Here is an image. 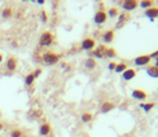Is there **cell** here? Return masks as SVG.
I'll return each mask as SVG.
<instances>
[{"label": "cell", "instance_id": "cell-26", "mask_svg": "<svg viewBox=\"0 0 158 137\" xmlns=\"http://www.w3.org/2000/svg\"><path fill=\"white\" fill-rule=\"evenodd\" d=\"M156 106V102H148V103H140V107H143L144 109V111L145 113H148V111H150L153 107Z\"/></svg>", "mask_w": 158, "mask_h": 137}, {"label": "cell", "instance_id": "cell-14", "mask_svg": "<svg viewBox=\"0 0 158 137\" xmlns=\"http://www.w3.org/2000/svg\"><path fill=\"white\" fill-rule=\"evenodd\" d=\"M144 14H145V17H148L150 21H153L154 18H158V6H152V8L147 9L144 12Z\"/></svg>", "mask_w": 158, "mask_h": 137}, {"label": "cell", "instance_id": "cell-32", "mask_svg": "<svg viewBox=\"0 0 158 137\" xmlns=\"http://www.w3.org/2000/svg\"><path fill=\"white\" fill-rule=\"evenodd\" d=\"M3 61H4V56H3L2 53H0V63H2Z\"/></svg>", "mask_w": 158, "mask_h": 137}, {"label": "cell", "instance_id": "cell-17", "mask_svg": "<svg viewBox=\"0 0 158 137\" xmlns=\"http://www.w3.org/2000/svg\"><path fill=\"white\" fill-rule=\"evenodd\" d=\"M13 8L12 6H4V8L2 9V17L4 18V19H9V18H12L13 17Z\"/></svg>", "mask_w": 158, "mask_h": 137}, {"label": "cell", "instance_id": "cell-31", "mask_svg": "<svg viewBox=\"0 0 158 137\" xmlns=\"http://www.w3.org/2000/svg\"><path fill=\"white\" fill-rule=\"evenodd\" d=\"M3 128H4V123H3L2 120H0V132L3 131Z\"/></svg>", "mask_w": 158, "mask_h": 137}, {"label": "cell", "instance_id": "cell-16", "mask_svg": "<svg viewBox=\"0 0 158 137\" xmlns=\"http://www.w3.org/2000/svg\"><path fill=\"white\" fill-rule=\"evenodd\" d=\"M135 76H136V70L135 69H127L122 74V78H123L124 80H132Z\"/></svg>", "mask_w": 158, "mask_h": 137}, {"label": "cell", "instance_id": "cell-3", "mask_svg": "<svg viewBox=\"0 0 158 137\" xmlns=\"http://www.w3.org/2000/svg\"><path fill=\"white\" fill-rule=\"evenodd\" d=\"M17 66H18V60L16 56H8L5 60V70L6 71H10V73H15V71L17 70Z\"/></svg>", "mask_w": 158, "mask_h": 137}, {"label": "cell", "instance_id": "cell-29", "mask_svg": "<svg viewBox=\"0 0 158 137\" xmlns=\"http://www.w3.org/2000/svg\"><path fill=\"white\" fill-rule=\"evenodd\" d=\"M115 67H117V62H110V63L108 65V69H109L110 71H114Z\"/></svg>", "mask_w": 158, "mask_h": 137}, {"label": "cell", "instance_id": "cell-6", "mask_svg": "<svg viewBox=\"0 0 158 137\" xmlns=\"http://www.w3.org/2000/svg\"><path fill=\"white\" fill-rule=\"evenodd\" d=\"M96 47V40L94 38H91V36H87V38H84L83 40L81 42V49L83 50H94Z\"/></svg>", "mask_w": 158, "mask_h": 137}, {"label": "cell", "instance_id": "cell-11", "mask_svg": "<svg viewBox=\"0 0 158 137\" xmlns=\"http://www.w3.org/2000/svg\"><path fill=\"white\" fill-rule=\"evenodd\" d=\"M115 103L114 102H111V101H105L101 103V106H100V111L102 114H106L109 111H111V110H114L115 109Z\"/></svg>", "mask_w": 158, "mask_h": 137}, {"label": "cell", "instance_id": "cell-27", "mask_svg": "<svg viewBox=\"0 0 158 137\" xmlns=\"http://www.w3.org/2000/svg\"><path fill=\"white\" fill-rule=\"evenodd\" d=\"M39 17H40V21L43 23H47L48 22V14H47V12H45L44 9L40 10V13H39Z\"/></svg>", "mask_w": 158, "mask_h": 137}, {"label": "cell", "instance_id": "cell-21", "mask_svg": "<svg viewBox=\"0 0 158 137\" xmlns=\"http://www.w3.org/2000/svg\"><path fill=\"white\" fill-rule=\"evenodd\" d=\"M9 136L10 137H25V132L21 128H13L9 132Z\"/></svg>", "mask_w": 158, "mask_h": 137}, {"label": "cell", "instance_id": "cell-10", "mask_svg": "<svg viewBox=\"0 0 158 137\" xmlns=\"http://www.w3.org/2000/svg\"><path fill=\"white\" fill-rule=\"evenodd\" d=\"M131 96H132V99L139 100V101H144V100H147V97H148V95H147L145 91L139 89V88L132 89V92H131Z\"/></svg>", "mask_w": 158, "mask_h": 137}, {"label": "cell", "instance_id": "cell-15", "mask_svg": "<svg viewBox=\"0 0 158 137\" xmlns=\"http://www.w3.org/2000/svg\"><path fill=\"white\" fill-rule=\"evenodd\" d=\"M96 66H97V62H96L95 58L88 57V58H85L84 60V67L87 70H94Z\"/></svg>", "mask_w": 158, "mask_h": 137}, {"label": "cell", "instance_id": "cell-1", "mask_svg": "<svg viewBox=\"0 0 158 137\" xmlns=\"http://www.w3.org/2000/svg\"><path fill=\"white\" fill-rule=\"evenodd\" d=\"M61 58V54L56 53V52H52V50H48L45 52V53H43L42 56V60L45 65H48V66H53V65H56L58 61H60Z\"/></svg>", "mask_w": 158, "mask_h": 137}, {"label": "cell", "instance_id": "cell-36", "mask_svg": "<svg viewBox=\"0 0 158 137\" xmlns=\"http://www.w3.org/2000/svg\"><path fill=\"white\" fill-rule=\"evenodd\" d=\"M157 92H158V88H157Z\"/></svg>", "mask_w": 158, "mask_h": 137}, {"label": "cell", "instance_id": "cell-2", "mask_svg": "<svg viewBox=\"0 0 158 137\" xmlns=\"http://www.w3.org/2000/svg\"><path fill=\"white\" fill-rule=\"evenodd\" d=\"M55 43V35L51 31H44L39 38V45L40 47H51Z\"/></svg>", "mask_w": 158, "mask_h": 137}, {"label": "cell", "instance_id": "cell-30", "mask_svg": "<svg viewBox=\"0 0 158 137\" xmlns=\"http://www.w3.org/2000/svg\"><path fill=\"white\" fill-rule=\"evenodd\" d=\"M150 56V58H157L158 57V50H156V52H153L152 54H149Z\"/></svg>", "mask_w": 158, "mask_h": 137}, {"label": "cell", "instance_id": "cell-34", "mask_svg": "<svg viewBox=\"0 0 158 137\" xmlns=\"http://www.w3.org/2000/svg\"><path fill=\"white\" fill-rule=\"evenodd\" d=\"M38 4H40V5H43V4H44V2H43V0H39V2H38Z\"/></svg>", "mask_w": 158, "mask_h": 137}, {"label": "cell", "instance_id": "cell-28", "mask_svg": "<svg viewBox=\"0 0 158 137\" xmlns=\"http://www.w3.org/2000/svg\"><path fill=\"white\" fill-rule=\"evenodd\" d=\"M32 75H34L35 79H36V78H39V76L42 75V69L40 67H36L34 71H32Z\"/></svg>", "mask_w": 158, "mask_h": 137}, {"label": "cell", "instance_id": "cell-18", "mask_svg": "<svg viewBox=\"0 0 158 137\" xmlns=\"http://www.w3.org/2000/svg\"><path fill=\"white\" fill-rule=\"evenodd\" d=\"M145 73H147L150 78H154V79H158V67H156L154 65H153V66H148Z\"/></svg>", "mask_w": 158, "mask_h": 137}, {"label": "cell", "instance_id": "cell-13", "mask_svg": "<svg viewBox=\"0 0 158 137\" xmlns=\"http://www.w3.org/2000/svg\"><path fill=\"white\" fill-rule=\"evenodd\" d=\"M114 38H115L114 30L109 29V30H106V31H104V34H102V42L106 43V44H109V43H111V42L114 40Z\"/></svg>", "mask_w": 158, "mask_h": 137}, {"label": "cell", "instance_id": "cell-37", "mask_svg": "<svg viewBox=\"0 0 158 137\" xmlns=\"http://www.w3.org/2000/svg\"><path fill=\"white\" fill-rule=\"evenodd\" d=\"M0 137H2V135H0Z\"/></svg>", "mask_w": 158, "mask_h": 137}, {"label": "cell", "instance_id": "cell-23", "mask_svg": "<svg viewBox=\"0 0 158 137\" xmlns=\"http://www.w3.org/2000/svg\"><path fill=\"white\" fill-rule=\"evenodd\" d=\"M128 67H127V63H124V62H121V63H117V67H115V73L118 74H123L124 71H126Z\"/></svg>", "mask_w": 158, "mask_h": 137}, {"label": "cell", "instance_id": "cell-24", "mask_svg": "<svg viewBox=\"0 0 158 137\" xmlns=\"http://www.w3.org/2000/svg\"><path fill=\"white\" fill-rule=\"evenodd\" d=\"M139 5H140V8L147 10V9H149V8H152L153 6V0H143V2L139 3Z\"/></svg>", "mask_w": 158, "mask_h": 137}, {"label": "cell", "instance_id": "cell-20", "mask_svg": "<svg viewBox=\"0 0 158 137\" xmlns=\"http://www.w3.org/2000/svg\"><path fill=\"white\" fill-rule=\"evenodd\" d=\"M34 82H35V78H34V75H32V73H29L27 75L25 76V86L26 87H31L32 84H34Z\"/></svg>", "mask_w": 158, "mask_h": 137}, {"label": "cell", "instance_id": "cell-9", "mask_svg": "<svg viewBox=\"0 0 158 137\" xmlns=\"http://www.w3.org/2000/svg\"><path fill=\"white\" fill-rule=\"evenodd\" d=\"M137 6H139V3L136 0H124V2H122V8L127 13L131 10H135Z\"/></svg>", "mask_w": 158, "mask_h": 137}, {"label": "cell", "instance_id": "cell-19", "mask_svg": "<svg viewBox=\"0 0 158 137\" xmlns=\"http://www.w3.org/2000/svg\"><path fill=\"white\" fill-rule=\"evenodd\" d=\"M81 120L83 123H91L92 120H94V114L89 113V111H85L81 115Z\"/></svg>", "mask_w": 158, "mask_h": 137}, {"label": "cell", "instance_id": "cell-22", "mask_svg": "<svg viewBox=\"0 0 158 137\" xmlns=\"http://www.w3.org/2000/svg\"><path fill=\"white\" fill-rule=\"evenodd\" d=\"M106 13H108V17L109 18H115V17L119 16V9L115 8V6H111V8L108 9Z\"/></svg>", "mask_w": 158, "mask_h": 137}, {"label": "cell", "instance_id": "cell-33", "mask_svg": "<svg viewBox=\"0 0 158 137\" xmlns=\"http://www.w3.org/2000/svg\"><path fill=\"white\" fill-rule=\"evenodd\" d=\"M154 66H156V67H158V57L156 58V62H154Z\"/></svg>", "mask_w": 158, "mask_h": 137}, {"label": "cell", "instance_id": "cell-4", "mask_svg": "<svg viewBox=\"0 0 158 137\" xmlns=\"http://www.w3.org/2000/svg\"><path fill=\"white\" fill-rule=\"evenodd\" d=\"M105 52H106V47H105V44H100L94 50L88 52V54H89V57L95 58V60H96V58L101 60V58H105Z\"/></svg>", "mask_w": 158, "mask_h": 137}, {"label": "cell", "instance_id": "cell-12", "mask_svg": "<svg viewBox=\"0 0 158 137\" xmlns=\"http://www.w3.org/2000/svg\"><path fill=\"white\" fill-rule=\"evenodd\" d=\"M52 131V127L48 122H44L40 124V127H39V135H40L42 137H45V136H48Z\"/></svg>", "mask_w": 158, "mask_h": 137}, {"label": "cell", "instance_id": "cell-25", "mask_svg": "<svg viewBox=\"0 0 158 137\" xmlns=\"http://www.w3.org/2000/svg\"><path fill=\"white\" fill-rule=\"evenodd\" d=\"M105 57H106V58H115L117 57L115 48H106V52H105Z\"/></svg>", "mask_w": 158, "mask_h": 137}, {"label": "cell", "instance_id": "cell-35", "mask_svg": "<svg viewBox=\"0 0 158 137\" xmlns=\"http://www.w3.org/2000/svg\"><path fill=\"white\" fill-rule=\"evenodd\" d=\"M79 137H84V136H79Z\"/></svg>", "mask_w": 158, "mask_h": 137}, {"label": "cell", "instance_id": "cell-8", "mask_svg": "<svg viewBox=\"0 0 158 137\" xmlns=\"http://www.w3.org/2000/svg\"><path fill=\"white\" fill-rule=\"evenodd\" d=\"M130 19V14L127 12H122L119 13V16H118V21L115 23V29H122L124 27V25L127 23V21Z\"/></svg>", "mask_w": 158, "mask_h": 137}, {"label": "cell", "instance_id": "cell-7", "mask_svg": "<svg viewBox=\"0 0 158 137\" xmlns=\"http://www.w3.org/2000/svg\"><path fill=\"white\" fill-rule=\"evenodd\" d=\"M152 61L149 54H143V56H137L136 58H134V63L136 66H147L149 65V62Z\"/></svg>", "mask_w": 158, "mask_h": 137}, {"label": "cell", "instance_id": "cell-5", "mask_svg": "<svg viewBox=\"0 0 158 137\" xmlns=\"http://www.w3.org/2000/svg\"><path fill=\"white\" fill-rule=\"evenodd\" d=\"M108 13H106V10L105 9H98L96 13H95V16H94V22L96 23V25H102V23H105L108 21Z\"/></svg>", "mask_w": 158, "mask_h": 137}]
</instances>
